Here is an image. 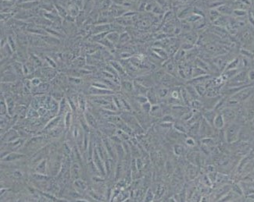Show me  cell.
I'll return each mask as SVG.
<instances>
[{
	"instance_id": "obj_11",
	"label": "cell",
	"mask_w": 254,
	"mask_h": 202,
	"mask_svg": "<svg viewBox=\"0 0 254 202\" xmlns=\"http://www.w3.org/2000/svg\"><path fill=\"white\" fill-rule=\"evenodd\" d=\"M87 117H88V120L89 121V122L92 124V126H96V122H95V120H94L93 117H92V116H91V115H89V114H88V115H87Z\"/></svg>"
},
{
	"instance_id": "obj_2",
	"label": "cell",
	"mask_w": 254,
	"mask_h": 202,
	"mask_svg": "<svg viewBox=\"0 0 254 202\" xmlns=\"http://www.w3.org/2000/svg\"><path fill=\"white\" fill-rule=\"evenodd\" d=\"M253 93L254 86L251 84L246 87H244L243 89H242V90H240L239 91H238L237 93H236L235 95L231 96L230 99L239 103L240 102H245V101H246L247 99H249V98L253 95Z\"/></svg>"
},
{
	"instance_id": "obj_8",
	"label": "cell",
	"mask_w": 254,
	"mask_h": 202,
	"mask_svg": "<svg viewBox=\"0 0 254 202\" xmlns=\"http://www.w3.org/2000/svg\"><path fill=\"white\" fill-rule=\"evenodd\" d=\"M195 88H196V91H197V93H198V95H200V96H203V95L206 94V89L204 86L197 84L196 85V87H195Z\"/></svg>"
},
{
	"instance_id": "obj_6",
	"label": "cell",
	"mask_w": 254,
	"mask_h": 202,
	"mask_svg": "<svg viewBox=\"0 0 254 202\" xmlns=\"http://www.w3.org/2000/svg\"><path fill=\"white\" fill-rule=\"evenodd\" d=\"M225 124H226V122H225V120L224 119L222 114H217V115L214 118V120H213V126L216 129L222 130L225 126Z\"/></svg>"
},
{
	"instance_id": "obj_1",
	"label": "cell",
	"mask_w": 254,
	"mask_h": 202,
	"mask_svg": "<svg viewBox=\"0 0 254 202\" xmlns=\"http://www.w3.org/2000/svg\"><path fill=\"white\" fill-rule=\"evenodd\" d=\"M241 132V126L236 122H231L228 124V126L224 131V138L226 142L232 144L236 142L239 138Z\"/></svg>"
},
{
	"instance_id": "obj_5",
	"label": "cell",
	"mask_w": 254,
	"mask_h": 202,
	"mask_svg": "<svg viewBox=\"0 0 254 202\" xmlns=\"http://www.w3.org/2000/svg\"><path fill=\"white\" fill-rule=\"evenodd\" d=\"M203 118H204L209 123H210L213 126V120H214L215 116L217 115V113H216V111L214 109H206L204 112H203Z\"/></svg>"
},
{
	"instance_id": "obj_12",
	"label": "cell",
	"mask_w": 254,
	"mask_h": 202,
	"mask_svg": "<svg viewBox=\"0 0 254 202\" xmlns=\"http://www.w3.org/2000/svg\"><path fill=\"white\" fill-rule=\"evenodd\" d=\"M240 2L243 4L244 6H250L251 5V0H240Z\"/></svg>"
},
{
	"instance_id": "obj_4",
	"label": "cell",
	"mask_w": 254,
	"mask_h": 202,
	"mask_svg": "<svg viewBox=\"0 0 254 202\" xmlns=\"http://www.w3.org/2000/svg\"><path fill=\"white\" fill-rule=\"evenodd\" d=\"M221 114L223 115L224 119L226 124L231 123V122H234L235 119L237 118V112L232 107H225L223 110L221 111Z\"/></svg>"
},
{
	"instance_id": "obj_13",
	"label": "cell",
	"mask_w": 254,
	"mask_h": 202,
	"mask_svg": "<svg viewBox=\"0 0 254 202\" xmlns=\"http://www.w3.org/2000/svg\"><path fill=\"white\" fill-rule=\"evenodd\" d=\"M172 96H173V97H174V98H175V99H177V98L178 97V96H179V94L177 93V91H174V92H173Z\"/></svg>"
},
{
	"instance_id": "obj_9",
	"label": "cell",
	"mask_w": 254,
	"mask_h": 202,
	"mask_svg": "<svg viewBox=\"0 0 254 202\" xmlns=\"http://www.w3.org/2000/svg\"><path fill=\"white\" fill-rule=\"evenodd\" d=\"M185 142H186V144H187V145H189V146H190V147H193L196 145V141H195V140L193 139L192 138H187Z\"/></svg>"
},
{
	"instance_id": "obj_10",
	"label": "cell",
	"mask_w": 254,
	"mask_h": 202,
	"mask_svg": "<svg viewBox=\"0 0 254 202\" xmlns=\"http://www.w3.org/2000/svg\"><path fill=\"white\" fill-rule=\"evenodd\" d=\"M248 78L250 81H254V70H251L248 73Z\"/></svg>"
},
{
	"instance_id": "obj_3",
	"label": "cell",
	"mask_w": 254,
	"mask_h": 202,
	"mask_svg": "<svg viewBox=\"0 0 254 202\" xmlns=\"http://www.w3.org/2000/svg\"><path fill=\"white\" fill-rule=\"evenodd\" d=\"M212 126H212L211 124L209 123L204 118H203L201 122H200L199 135H200L202 138L211 137L213 134V130Z\"/></svg>"
},
{
	"instance_id": "obj_7",
	"label": "cell",
	"mask_w": 254,
	"mask_h": 202,
	"mask_svg": "<svg viewBox=\"0 0 254 202\" xmlns=\"http://www.w3.org/2000/svg\"><path fill=\"white\" fill-rule=\"evenodd\" d=\"M219 11L226 15H230V14H233V10L229 6H221L219 8Z\"/></svg>"
}]
</instances>
